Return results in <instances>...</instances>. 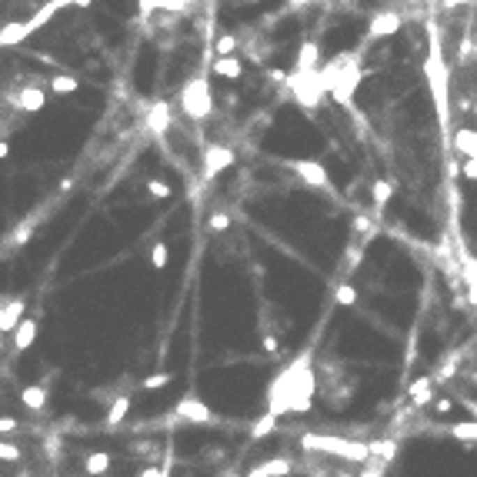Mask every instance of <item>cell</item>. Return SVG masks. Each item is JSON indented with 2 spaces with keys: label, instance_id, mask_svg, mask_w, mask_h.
<instances>
[{
  "label": "cell",
  "instance_id": "1",
  "mask_svg": "<svg viewBox=\"0 0 477 477\" xmlns=\"http://www.w3.org/2000/svg\"><path fill=\"white\" fill-rule=\"evenodd\" d=\"M321 77H324V87L327 93H334V100L351 107V93L361 87V70H357V61L351 54H340L334 63L321 67Z\"/></svg>",
  "mask_w": 477,
  "mask_h": 477
},
{
  "label": "cell",
  "instance_id": "2",
  "mask_svg": "<svg viewBox=\"0 0 477 477\" xmlns=\"http://www.w3.org/2000/svg\"><path fill=\"white\" fill-rule=\"evenodd\" d=\"M287 91L304 110H317L324 104V97H327L321 70H291L287 74Z\"/></svg>",
  "mask_w": 477,
  "mask_h": 477
},
{
  "label": "cell",
  "instance_id": "3",
  "mask_svg": "<svg viewBox=\"0 0 477 477\" xmlns=\"http://www.w3.org/2000/svg\"><path fill=\"white\" fill-rule=\"evenodd\" d=\"M61 7H70V3H67V0H47V3L31 17V20H20V24H7V27L0 31V44L10 47V44H20V40H27V37H31L33 31L47 27V24L54 20V14H57Z\"/></svg>",
  "mask_w": 477,
  "mask_h": 477
},
{
  "label": "cell",
  "instance_id": "4",
  "mask_svg": "<svg viewBox=\"0 0 477 477\" xmlns=\"http://www.w3.org/2000/svg\"><path fill=\"white\" fill-rule=\"evenodd\" d=\"M181 110L190 121H207L214 114V93H211L207 77H194L181 87Z\"/></svg>",
  "mask_w": 477,
  "mask_h": 477
},
{
  "label": "cell",
  "instance_id": "5",
  "mask_svg": "<svg viewBox=\"0 0 477 477\" xmlns=\"http://www.w3.org/2000/svg\"><path fill=\"white\" fill-rule=\"evenodd\" d=\"M304 447H314V450H324V454H338V457H347V461H364L370 454L368 444H351V441H340V437H314V434L304 437Z\"/></svg>",
  "mask_w": 477,
  "mask_h": 477
},
{
  "label": "cell",
  "instance_id": "6",
  "mask_svg": "<svg viewBox=\"0 0 477 477\" xmlns=\"http://www.w3.org/2000/svg\"><path fill=\"white\" fill-rule=\"evenodd\" d=\"M174 421L200 427V424H214V411H211L207 400H200V397H181L174 404Z\"/></svg>",
  "mask_w": 477,
  "mask_h": 477
},
{
  "label": "cell",
  "instance_id": "7",
  "mask_svg": "<svg viewBox=\"0 0 477 477\" xmlns=\"http://www.w3.org/2000/svg\"><path fill=\"white\" fill-rule=\"evenodd\" d=\"M287 167L308 187H331V177H327L324 164H317V160H287Z\"/></svg>",
  "mask_w": 477,
  "mask_h": 477
},
{
  "label": "cell",
  "instance_id": "8",
  "mask_svg": "<svg viewBox=\"0 0 477 477\" xmlns=\"http://www.w3.org/2000/svg\"><path fill=\"white\" fill-rule=\"evenodd\" d=\"M231 164H234V151L220 147V144H211V147L204 151V181L217 177L220 170H227Z\"/></svg>",
  "mask_w": 477,
  "mask_h": 477
},
{
  "label": "cell",
  "instance_id": "9",
  "mask_svg": "<svg viewBox=\"0 0 477 477\" xmlns=\"http://www.w3.org/2000/svg\"><path fill=\"white\" fill-rule=\"evenodd\" d=\"M400 24H404V17H400L397 10H381V14L370 20L368 40H381V37H391V33H397Z\"/></svg>",
  "mask_w": 477,
  "mask_h": 477
},
{
  "label": "cell",
  "instance_id": "10",
  "mask_svg": "<svg viewBox=\"0 0 477 477\" xmlns=\"http://www.w3.org/2000/svg\"><path fill=\"white\" fill-rule=\"evenodd\" d=\"M24 310H27V301H24V297H14V301L7 297L3 308H0V331H3V334H14L17 324L24 321Z\"/></svg>",
  "mask_w": 477,
  "mask_h": 477
},
{
  "label": "cell",
  "instance_id": "11",
  "mask_svg": "<svg viewBox=\"0 0 477 477\" xmlns=\"http://www.w3.org/2000/svg\"><path fill=\"white\" fill-rule=\"evenodd\" d=\"M14 104L20 110H27V114H37V110H44L47 93L40 84H27V87H20V93L14 97Z\"/></svg>",
  "mask_w": 477,
  "mask_h": 477
},
{
  "label": "cell",
  "instance_id": "12",
  "mask_svg": "<svg viewBox=\"0 0 477 477\" xmlns=\"http://www.w3.org/2000/svg\"><path fill=\"white\" fill-rule=\"evenodd\" d=\"M294 70H321V44L317 40H304V44L297 47Z\"/></svg>",
  "mask_w": 477,
  "mask_h": 477
},
{
  "label": "cell",
  "instance_id": "13",
  "mask_svg": "<svg viewBox=\"0 0 477 477\" xmlns=\"http://www.w3.org/2000/svg\"><path fill=\"white\" fill-rule=\"evenodd\" d=\"M294 471V461L291 457H271V461L257 464V467H250L247 477H284Z\"/></svg>",
  "mask_w": 477,
  "mask_h": 477
},
{
  "label": "cell",
  "instance_id": "14",
  "mask_svg": "<svg viewBox=\"0 0 477 477\" xmlns=\"http://www.w3.org/2000/svg\"><path fill=\"white\" fill-rule=\"evenodd\" d=\"M211 70H214L217 77L224 80H241L244 77V63H241V57H214V63H211Z\"/></svg>",
  "mask_w": 477,
  "mask_h": 477
},
{
  "label": "cell",
  "instance_id": "15",
  "mask_svg": "<svg viewBox=\"0 0 477 477\" xmlns=\"http://www.w3.org/2000/svg\"><path fill=\"white\" fill-rule=\"evenodd\" d=\"M37 331H40V324L31 321V317H24L14 331V351H27L33 340H37Z\"/></svg>",
  "mask_w": 477,
  "mask_h": 477
},
{
  "label": "cell",
  "instance_id": "16",
  "mask_svg": "<svg viewBox=\"0 0 477 477\" xmlns=\"http://www.w3.org/2000/svg\"><path fill=\"white\" fill-rule=\"evenodd\" d=\"M434 377H417L414 384L407 387V394H411V400H414V407H427V404H434Z\"/></svg>",
  "mask_w": 477,
  "mask_h": 477
},
{
  "label": "cell",
  "instance_id": "17",
  "mask_svg": "<svg viewBox=\"0 0 477 477\" xmlns=\"http://www.w3.org/2000/svg\"><path fill=\"white\" fill-rule=\"evenodd\" d=\"M454 147H457L461 157H477V130L474 127H461V130L454 134Z\"/></svg>",
  "mask_w": 477,
  "mask_h": 477
},
{
  "label": "cell",
  "instance_id": "18",
  "mask_svg": "<svg viewBox=\"0 0 477 477\" xmlns=\"http://www.w3.org/2000/svg\"><path fill=\"white\" fill-rule=\"evenodd\" d=\"M130 394H121V397H114L110 400V411H107V427H121L123 424V417L130 414Z\"/></svg>",
  "mask_w": 477,
  "mask_h": 477
},
{
  "label": "cell",
  "instance_id": "19",
  "mask_svg": "<svg viewBox=\"0 0 477 477\" xmlns=\"http://www.w3.org/2000/svg\"><path fill=\"white\" fill-rule=\"evenodd\" d=\"M447 434L464 444H477V421H454V424H447Z\"/></svg>",
  "mask_w": 477,
  "mask_h": 477
},
{
  "label": "cell",
  "instance_id": "20",
  "mask_svg": "<svg viewBox=\"0 0 477 477\" xmlns=\"http://www.w3.org/2000/svg\"><path fill=\"white\" fill-rule=\"evenodd\" d=\"M147 127L154 130L157 137L167 130V127H170V110H167V104H154V107L147 110Z\"/></svg>",
  "mask_w": 477,
  "mask_h": 477
},
{
  "label": "cell",
  "instance_id": "21",
  "mask_svg": "<svg viewBox=\"0 0 477 477\" xmlns=\"http://www.w3.org/2000/svg\"><path fill=\"white\" fill-rule=\"evenodd\" d=\"M20 404H24V407H31V411H44V404H47V391H44L40 384L24 387V391H20Z\"/></svg>",
  "mask_w": 477,
  "mask_h": 477
},
{
  "label": "cell",
  "instance_id": "22",
  "mask_svg": "<svg viewBox=\"0 0 477 477\" xmlns=\"http://www.w3.org/2000/svg\"><path fill=\"white\" fill-rule=\"evenodd\" d=\"M84 471L87 474H107L110 471V454L107 450H93V454H87V461H84Z\"/></svg>",
  "mask_w": 477,
  "mask_h": 477
},
{
  "label": "cell",
  "instance_id": "23",
  "mask_svg": "<svg viewBox=\"0 0 477 477\" xmlns=\"http://www.w3.org/2000/svg\"><path fill=\"white\" fill-rule=\"evenodd\" d=\"M278 421H280L278 414L264 411V414L257 417V421H254V431H250V437H254V441H261V437H267V434H271L274 427H278Z\"/></svg>",
  "mask_w": 477,
  "mask_h": 477
},
{
  "label": "cell",
  "instance_id": "24",
  "mask_svg": "<svg viewBox=\"0 0 477 477\" xmlns=\"http://www.w3.org/2000/svg\"><path fill=\"white\" fill-rule=\"evenodd\" d=\"M370 194H374V207L384 211V204H391V197H394V184L391 181H374Z\"/></svg>",
  "mask_w": 477,
  "mask_h": 477
},
{
  "label": "cell",
  "instance_id": "25",
  "mask_svg": "<svg viewBox=\"0 0 477 477\" xmlns=\"http://www.w3.org/2000/svg\"><path fill=\"white\" fill-rule=\"evenodd\" d=\"M50 84V91L54 93H77V77H70V74H54V77L47 80Z\"/></svg>",
  "mask_w": 477,
  "mask_h": 477
},
{
  "label": "cell",
  "instance_id": "26",
  "mask_svg": "<svg viewBox=\"0 0 477 477\" xmlns=\"http://www.w3.org/2000/svg\"><path fill=\"white\" fill-rule=\"evenodd\" d=\"M234 50H237V37L234 33H220L214 44V57H231Z\"/></svg>",
  "mask_w": 477,
  "mask_h": 477
},
{
  "label": "cell",
  "instance_id": "27",
  "mask_svg": "<svg viewBox=\"0 0 477 477\" xmlns=\"http://www.w3.org/2000/svg\"><path fill=\"white\" fill-rule=\"evenodd\" d=\"M207 227H211L214 234L231 231V214H227V211H214V214L207 217Z\"/></svg>",
  "mask_w": 477,
  "mask_h": 477
},
{
  "label": "cell",
  "instance_id": "28",
  "mask_svg": "<svg viewBox=\"0 0 477 477\" xmlns=\"http://www.w3.org/2000/svg\"><path fill=\"white\" fill-rule=\"evenodd\" d=\"M334 301H338L340 308H354V304H357V291H354V284H340L338 291H334Z\"/></svg>",
  "mask_w": 477,
  "mask_h": 477
},
{
  "label": "cell",
  "instance_id": "29",
  "mask_svg": "<svg viewBox=\"0 0 477 477\" xmlns=\"http://www.w3.org/2000/svg\"><path fill=\"white\" fill-rule=\"evenodd\" d=\"M167 384H170L167 370H157V374H151V377H144V381H140V387H144V391H160V387H167Z\"/></svg>",
  "mask_w": 477,
  "mask_h": 477
},
{
  "label": "cell",
  "instance_id": "30",
  "mask_svg": "<svg viewBox=\"0 0 477 477\" xmlns=\"http://www.w3.org/2000/svg\"><path fill=\"white\" fill-rule=\"evenodd\" d=\"M167 257H170L167 244H164V241H157L154 250H151V264H154V271H164V267H167Z\"/></svg>",
  "mask_w": 477,
  "mask_h": 477
},
{
  "label": "cell",
  "instance_id": "31",
  "mask_svg": "<svg viewBox=\"0 0 477 477\" xmlns=\"http://www.w3.org/2000/svg\"><path fill=\"white\" fill-rule=\"evenodd\" d=\"M147 194H151V197H157V200H167L170 197V187L164 184V181L151 177V181H147Z\"/></svg>",
  "mask_w": 477,
  "mask_h": 477
},
{
  "label": "cell",
  "instance_id": "32",
  "mask_svg": "<svg viewBox=\"0 0 477 477\" xmlns=\"http://www.w3.org/2000/svg\"><path fill=\"white\" fill-rule=\"evenodd\" d=\"M0 461L17 464V461H20V447H14L10 441H3V444H0Z\"/></svg>",
  "mask_w": 477,
  "mask_h": 477
},
{
  "label": "cell",
  "instance_id": "33",
  "mask_svg": "<svg viewBox=\"0 0 477 477\" xmlns=\"http://www.w3.org/2000/svg\"><path fill=\"white\" fill-rule=\"evenodd\" d=\"M461 174L467 177V181H477V157H464V167Z\"/></svg>",
  "mask_w": 477,
  "mask_h": 477
},
{
  "label": "cell",
  "instance_id": "34",
  "mask_svg": "<svg viewBox=\"0 0 477 477\" xmlns=\"http://www.w3.org/2000/svg\"><path fill=\"white\" fill-rule=\"evenodd\" d=\"M450 407H454L450 397H434V411H437V414H450Z\"/></svg>",
  "mask_w": 477,
  "mask_h": 477
},
{
  "label": "cell",
  "instance_id": "35",
  "mask_svg": "<svg viewBox=\"0 0 477 477\" xmlns=\"http://www.w3.org/2000/svg\"><path fill=\"white\" fill-rule=\"evenodd\" d=\"M264 351H267V354H278V338H274V334H264Z\"/></svg>",
  "mask_w": 477,
  "mask_h": 477
},
{
  "label": "cell",
  "instance_id": "36",
  "mask_svg": "<svg viewBox=\"0 0 477 477\" xmlns=\"http://www.w3.org/2000/svg\"><path fill=\"white\" fill-rule=\"evenodd\" d=\"M0 431H3V437H10V434L17 431V421H10V417H3V421H0Z\"/></svg>",
  "mask_w": 477,
  "mask_h": 477
},
{
  "label": "cell",
  "instance_id": "37",
  "mask_svg": "<svg viewBox=\"0 0 477 477\" xmlns=\"http://www.w3.org/2000/svg\"><path fill=\"white\" fill-rule=\"evenodd\" d=\"M140 477H167V467H160V471H157V467H147Z\"/></svg>",
  "mask_w": 477,
  "mask_h": 477
},
{
  "label": "cell",
  "instance_id": "38",
  "mask_svg": "<svg viewBox=\"0 0 477 477\" xmlns=\"http://www.w3.org/2000/svg\"><path fill=\"white\" fill-rule=\"evenodd\" d=\"M67 3H70V7H91L93 0H67Z\"/></svg>",
  "mask_w": 477,
  "mask_h": 477
},
{
  "label": "cell",
  "instance_id": "39",
  "mask_svg": "<svg viewBox=\"0 0 477 477\" xmlns=\"http://www.w3.org/2000/svg\"><path fill=\"white\" fill-rule=\"evenodd\" d=\"M447 7H454V3H474V0H444Z\"/></svg>",
  "mask_w": 477,
  "mask_h": 477
},
{
  "label": "cell",
  "instance_id": "40",
  "mask_svg": "<svg viewBox=\"0 0 477 477\" xmlns=\"http://www.w3.org/2000/svg\"><path fill=\"white\" fill-rule=\"evenodd\" d=\"M287 3H294V7H304V3H310V0H287Z\"/></svg>",
  "mask_w": 477,
  "mask_h": 477
},
{
  "label": "cell",
  "instance_id": "41",
  "mask_svg": "<svg viewBox=\"0 0 477 477\" xmlns=\"http://www.w3.org/2000/svg\"><path fill=\"white\" fill-rule=\"evenodd\" d=\"M471 54H474V57H477V40H474V44H471Z\"/></svg>",
  "mask_w": 477,
  "mask_h": 477
},
{
  "label": "cell",
  "instance_id": "42",
  "mask_svg": "<svg viewBox=\"0 0 477 477\" xmlns=\"http://www.w3.org/2000/svg\"><path fill=\"white\" fill-rule=\"evenodd\" d=\"M334 477H351V474H347V471H340V474H334Z\"/></svg>",
  "mask_w": 477,
  "mask_h": 477
},
{
  "label": "cell",
  "instance_id": "43",
  "mask_svg": "<svg viewBox=\"0 0 477 477\" xmlns=\"http://www.w3.org/2000/svg\"><path fill=\"white\" fill-rule=\"evenodd\" d=\"M474 117H477V100H474Z\"/></svg>",
  "mask_w": 477,
  "mask_h": 477
},
{
  "label": "cell",
  "instance_id": "44",
  "mask_svg": "<svg viewBox=\"0 0 477 477\" xmlns=\"http://www.w3.org/2000/svg\"><path fill=\"white\" fill-rule=\"evenodd\" d=\"M234 477H241V474H234ZM244 477H247V474H244Z\"/></svg>",
  "mask_w": 477,
  "mask_h": 477
}]
</instances>
